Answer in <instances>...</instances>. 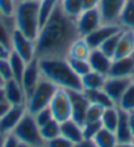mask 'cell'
<instances>
[{"label": "cell", "instance_id": "b9f144b4", "mask_svg": "<svg viewBox=\"0 0 134 147\" xmlns=\"http://www.w3.org/2000/svg\"><path fill=\"white\" fill-rule=\"evenodd\" d=\"M11 51H12V50L9 49L8 46L3 45V43L0 42V59H8Z\"/></svg>", "mask_w": 134, "mask_h": 147}, {"label": "cell", "instance_id": "836d02e7", "mask_svg": "<svg viewBox=\"0 0 134 147\" xmlns=\"http://www.w3.org/2000/svg\"><path fill=\"white\" fill-rule=\"evenodd\" d=\"M122 30H120L118 33H116L114 36H112L110 38H108L103 45L99 47L101 51L104 53L105 55H108L109 58H114V54H116V49H117V43H118V40H120V34H121Z\"/></svg>", "mask_w": 134, "mask_h": 147}, {"label": "cell", "instance_id": "ba28073f", "mask_svg": "<svg viewBox=\"0 0 134 147\" xmlns=\"http://www.w3.org/2000/svg\"><path fill=\"white\" fill-rule=\"evenodd\" d=\"M103 24V18L97 8L84 9L78 17L75 18L76 30L80 37H85L87 34L92 33Z\"/></svg>", "mask_w": 134, "mask_h": 147}, {"label": "cell", "instance_id": "ac0fdd59", "mask_svg": "<svg viewBox=\"0 0 134 147\" xmlns=\"http://www.w3.org/2000/svg\"><path fill=\"white\" fill-rule=\"evenodd\" d=\"M134 74V55L126 58L113 59L109 75L113 78H131Z\"/></svg>", "mask_w": 134, "mask_h": 147}, {"label": "cell", "instance_id": "7a4b0ae2", "mask_svg": "<svg viewBox=\"0 0 134 147\" xmlns=\"http://www.w3.org/2000/svg\"><path fill=\"white\" fill-rule=\"evenodd\" d=\"M41 74L53 84L67 91H82L80 78L72 71L66 58H43L38 59Z\"/></svg>", "mask_w": 134, "mask_h": 147}, {"label": "cell", "instance_id": "816d5d0a", "mask_svg": "<svg viewBox=\"0 0 134 147\" xmlns=\"http://www.w3.org/2000/svg\"><path fill=\"white\" fill-rule=\"evenodd\" d=\"M25 1H36V3H40L41 0H25Z\"/></svg>", "mask_w": 134, "mask_h": 147}, {"label": "cell", "instance_id": "60d3db41", "mask_svg": "<svg viewBox=\"0 0 134 147\" xmlns=\"http://www.w3.org/2000/svg\"><path fill=\"white\" fill-rule=\"evenodd\" d=\"M17 142H18V139L12 134V133H11V134H7L5 135V139H4L3 147H16Z\"/></svg>", "mask_w": 134, "mask_h": 147}, {"label": "cell", "instance_id": "d6986e66", "mask_svg": "<svg viewBox=\"0 0 134 147\" xmlns=\"http://www.w3.org/2000/svg\"><path fill=\"white\" fill-rule=\"evenodd\" d=\"M61 135L64 137L66 139H68V141H71L74 144L80 142L82 139H84L82 125L75 122L72 118L66 119V121L61 122Z\"/></svg>", "mask_w": 134, "mask_h": 147}, {"label": "cell", "instance_id": "4fadbf2b", "mask_svg": "<svg viewBox=\"0 0 134 147\" xmlns=\"http://www.w3.org/2000/svg\"><path fill=\"white\" fill-rule=\"evenodd\" d=\"M41 78H42V74H41L40 63H38V59L34 58L33 61L26 64V68H25L24 75H22L21 82H20L22 88H24L25 95H26V98L33 92V89L37 87Z\"/></svg>", "mask_w": 134, "mask_h": 147}, {"label": "cell", "instance_id": "6da1fadb", "mask_svg": "<svg viewBox=\"0 0 134 147\" xmlns=\"http://www.w3.org/2000/svg\"><path fill=\"white\" fill-rule=\"evenodd\" d=\"M78 37L80 36L76 30L75 20L64 15L58 4L50 18L41 26L34 41L36 58H67L71 43Z\"/></svg>", "mask_w": 134, "mask_h": 147}, {"label": "cell", "instance_id": "484cf974", "mask_svg": "<svg viewBox=\"0 0 134 147\" xmlns=\"http://www.w3.org/2000/svg\"><path fill=\"white\" fill-rule=\"evenodd\" d=\"M13 30H15L13 18H8L0 15V42L8 46L9 49H11V37Z\"/></svg>", "mask_w": 134, "mask_h": 147}, {"label": "cell", "instance_id": "ee69618b", "mask_svg": "<svg viewBox=\"0 0 134 147\" xmlns=\"http://www.w3.org/2000/svg\"><path fill=\"white\" fill-rule=\"evenodd\" d=\"M128 122H129V126H130L131 134L134 137V110L133 112H128Z\"/></svg>", "mask_w": 134, "mask_h": 147}, {"label": "cell", "instance_id": "f546056e", "mask_svg": "<svg viewBox=\"0 0 134 147\" xmlns=\"http://www.w3.org/2000/svg\"><path fill=\"white\" fill-rule=\"evenodd\" d=\"M59 5H61L62 11L64 12V15H67L70 18H74V20L84 11L82 0H61Z\"/></svg>", "mask_w": 134, "mask_h": 147}, {"label": "cell", "instance_id": "681fc988", "mask_svg": "<svg viewBox=\"0 0 134 147\" xmlns=\"http://www.w3.org/2000/svg\"><path fill=\"white\" fill-rule=\"evenodd\" d=\"M4 139H5V135H4V134H0V147H3Z\"/></svg>", "mask_w": 134, "mask_h": 147}, {"label": "cell", "instance_id": "603a6c76", "mask_svg": "<svg viewBox=\"0 0 134 147\" xmlns=\"http://www.w3.org/2000/svg\"><path fill=\"white\" fill-rule=\"evenodd\" d=\"M105 79H107V76H104V75H101V74L95 72V71L91 70L88 74H85L84 76L80 78L83 91H89V89H100V88H103Z\"/></svg>", "mask_w": 134, "mask_h": 147}, {"label": "cell", "instance_id": "9a60e30c", "mask_svg": "<svg viewBox=\"0 0 134 147\" xmlns=\"http://www.w3.org/2000/svg\"><path fill=\"white\" fill-rule=\"evenodd\" d=\"M4 95L9 105H25L26 95L24 92L21 83L15 79H9L4 83Z\"/></svg>", "mask_w": 134, "mask_h": 147}, {"label": "cell", "instance_id": "cb8c5ba5", "mask_svg": "<svg viewBox=\"0 0 134 147\" xmlns=\"http://www.w3.org/2000/svg\"><path fill=\"white\" fill-rule=\"evenodd\" d=\"M118 25L122 29L134 30V0H126L118 17Z\"/></svg>", "mask_w": 134, "mask_h": 147}, {"label": "cell", "instance_id": "30bf717a", "mask_svg": "<svg viewBox=\"0 0 134 147\" xmlns=\"http://www.w3.org/2000/svg\"><path fill=\"white\" fill-rule=\"evenodd\" d=\"M126 0H99L97 9L103 18V24H117Z\"/></svg>", "mask_w": 134, "mask_h": 147}, {"label": "cell", "instance_id": "4316f807", "mask_svg": "<svg viewBox=\"0 0 134 147\" xmlns=\"http://www.w3.org/2000/svg\"><path fill=\"white\" fill-rule=\"evenodd\" d=\"M93 142L96 147H117V144H118L114 133L105 127H101L100 131L95 135Z\"/></svg>", "mask_w": 134, "mask_h": 147}, {"label": "cell", "instance_id": "5b68a950", "mask_svg": "<svg viewBox=\"0 0 134 147\" xmlns=\"http://www.w3.org/2000/svg\"><path fill=\"white\" fill-rule=\"evenodd\" d=\"M12 134L20 142H24L30 147H43L45 144V141L42 139L40 133V126L37 125L33 114L28 112L20 119L17 126L13 129Z\"/></svg>", "mask_w": 134, "mask_h": 147}, {"label": "cell", "instance_id": "1f68e13d", "mask_svg": "<svg viewBox=\"0 0 134 147\" xmlns=\"http://www.w3.org/2000/svg\"><path fill=\"white\" fill-rule=\"evenodd\" d=\"M40 133L43 141H50L53 138H57L61 135V122H58L57 119L53 118L50 122H47L46 125H43L42 127H40Z\"/></svg>", "mask_w": 134, "mask_h": 147}, {"label": "cell", "instance_id": "7402d4cb", "mask_svg": "<svg viewBox=\"0 0 134 147\" xmlns=\"http://www.w3.org/2000/svg\"><path fill=\"white\" fill-rule=\"evenodd\" d=\"M118 119H120V108L117 105H113V107L104 109L103 117H101V125H103V127L114 133L117 125H118Z\"/></svg>", "mask_w": 134, "mask_h": 147}, {"label": "cell", "instance_id": "f6af8a7d", "mask_svg": "<svg viewBox=\"0 0 134 147\" xmlns=\"http://www.w3.org/2000/svg\"><path fill=\"white\" fill-rule=\"evenodd\" d=\"M11 108V105L7 102V101H4V102H0V118L4 116V114L8 112V109Z\"/></svg>", "mask_w": 134, "mask_h": 147}, {"label": "cell", "instance_id": "4dcf8cb0", "mask_svg": "<svg viewBox=\"0 0 134 147\" xmlns=\"http://www.w3.org/2000/svg\"><path fill=\"white\" fill-rule=\"evenodd\" d=\"M117 107L121 110H124V112H133L134 110V83H133V80H131L130 86L122 93Z\"/></svg>", "mask_w": 134, "mask_h": 147}, {"label": "cell", "instance_id": "7c38bea8", "mask_svg": "<svg viewBox=\"0 0 134 147\" xmlns=\"http://www.w3.org/2000/svg\"><path fill=\"white\" fill-rule=\"evenodd\" d=\"M25 113H26L25 105H11L8 112L0 118V134H11Z\"/></svg>", "mask_w": 134, "mask_h": 147}, {"label": "cell", "instance_id": "7dc6e473", "mask_svg": "<svg viewBox=\"0 0 134 147\" xmlns=\"http://www.w3.org/2000/svg\"><path fill=\"white\" fill-rule=\"evenodd\" d=\"M117 147H134V143L129 142V143H124V144H117Z\"/></svg>", "mask_w": 134, "mask_h": 147}, {"label": "cell", "instance_id": "2e32d148", "mask_svg": "<svg viewBox=\"0 0 134 147\" xmlns=\"http://www.w3.org/2000/svg\"><path fill=\"white\" fill-rule=\"evenodd\" d=\"M88 63L91 66V70L95 72H99L104 76L109 75L110 67H112L113 59L105 55L100 49H92L91 54L88 57Z\"/></svg>", "mask_w": 134, "mask_h": 147}, {"label": "cell", "instance_id": "74e56055", "mask_svg": "<svg viewBox=\"0 0 134 147\" xmlns=\"http://www.w3.org/2000/svg\"><path fill=\"white\" fill-rule=\"evenodd\" d=\"M34 116V119H36L37 125L40 126V127H42L43 125H46L47 122H50L54 117H53V113H51V109H50V107L47 108H43V109H41L40 112H37L36 114H33Z\"/></svg>", "mask_w": 134, "mask_h": 147}, {"label": "cell", "instance_id": "f1b7e54d", "mask_svg": "<svg viewBox=\"0 0 134 147\" xmlns=\"http://www.w3.org/2000/svg\"><path fill=\"white\" fill-rule=\"evenodd\" d=\"M58 4L59 0H41L40 1V4H38V20H40L41 26L50 18L55 8L58 7Z\"/></svg>", "mask_w": 134, "mask_h": 147}, {"label": "cell", "instance_id": "5bb4252c", "mask_svg": "<svg viewBox=\"0 0 134 147\" xmlns=\"http://www.w3.org/2000/svg\"><path fill=\"white\" fill-rule=\"evenodd\" d=\"M131 78H113L107 76L105 82H104L103 89L105 91L108 96L112 98L114 104H118L120 98H121L122 93L125 92V89L130 86Z\"/></svg>", "mask_w": 134, "mask_h": 147}, {"label": "cell", "instance_id": "f907efd6", "mask_svg": "<svg viewBox=\"0 0 134 147\" xmlns=\"http://www.w3.org/2000/svg\"><path fill=\"white\" fill-rule=\"evenodd\" d=\"M4 83H5V80H4L3 76L0 75V88H1V87H4Z\"/></svg>", "mask_w": 134, "mask_h": 147}, {"label": "cell", "instance_id": "44dd1931", "mask_svg": "<svg viewBox=\"0 0 134 147\" xmlns=\"http://www.w3.org/2000/svg\"><path fill=\"white\" fill-rule=\"evenodd\" d=\"M91 47L87 43L84 37H78L72 43H71L67 58H76V59H88L91 54Z\"/></svg>", "mask_w": 134, "mask_h": 147}, {"label": "cell", "instance_id": "ffe728a7", "mask_svg": "<svg viewBox=\"0 0 134 147\" xmlns=\"http://www.w3.org/2000/svg\"><path fill=\"white\" fill-rule=\"evenodd\" d=\"M114 135L117 138L118 144L129 143L133 141V134H131L130 126L128 122V112L120 109V119H118V125H117L116 130H114Z\"/></svg>", "mask_w": 134, "mask_h": 147}, {"label": "cell", "instance_id": "8d00e7d4", "mask_svg": "<svg viewBox=\"0 0 134 147\" xmlns=\"http://www.w3.org/2000/svg\"><path fill=\"white\" fill-rule=\"evenodd\" d=\"M17 3L18 0H0V15L8 18H13Z\"/></svg>", "mask_w": 134, "mask_h": 147}, {"label": "cell", "instance_id": "d6a6232c", "mask_svg": "<svg viewBox=\"0 0 134 147\" xmlns=\"http://www.w3.org/2000/svg\"><path fill=\"white\" fill-rule=\"evenodd\" d=\"M70 67L79 78L84 76L85 74L91 71V66L88 63V59H76V58H66Z\"/></svg>", "mask_w": 134, "mask_h": 147}, {"label": "cell", "instance_id": "3957f363", "mask_svg": "<svg viewBox=\"0 0 134 147\" xmlns=\"http://www.w3.org/2000/svg\"><path fill=\"white\" fill-rule=\"evenodd\" d=\"M38 4L40 3L36 1L18 0L15 16H13L15 29L20 30L33 41H36L41 29L40 20H38Z\"/></svg>", "mask_w": 134, "mask_h": 147}, {"label": "cell", "instance_id": "d4e9b609", "mask_svg": "<svg viewBox=\"0 0 134 147\" xmlns=\"http://www.w3.org/2000/svg\"><path fill=\"white\" fill-rule=\"evenodd\" d=\"M84 93H85V96H87V98L89 100L91 104H97V105H101V107H104V108H109V107L116 105L112 101V98L105 93V91H104L103 88L84 91Z\"/></svg>", "mask_w": 134, "mask_h": 147}, {"label": "cell", "instance_id": "e0dca14e", "mask_svg": "<svg viewBox=\"0 0 134 147\" xmlns=\"http://www.w3.org/2000/svg\"><path fill=\"white\" fill-rule=\"evenodd\" d=\"M134 55V30L130 29H122L120 34V40L117 43L116 54L113 59L126 58Z\"/></svg>", "mask_w": 134, "mask_h": 147}, {"label": "cell", "instance_id": "277c9868", "mask_svg": "<svg viewBox=\"0 0 134 147\" xmlns=\"http://www.w3.org/2000/svg\"><path fill=\"white\" fill-rule=\"evenodd\" d=\"M57 89H58V87L42 76L37 84V87L33 89V92L28 96L26 102H25L26 112L30 114H36L41 109L47 108Z\"/></svg>", "mask_w": 134, "mask_h": 147}, {"label": "cell", "instance_id": "8992f818", "mask_svg": "<svg viewBox=\"0 0 134 147\" xmlns=\"http://www.w3.org/2000/svg\"><path fill=\"white\" fill-rule=\"evenodd\" d=\"M11 50L18 54L26 63L36 58V42L29 37L22 34L20 30L15 29L11 37Z\"/></svg>", "mask_w": 134, "mask_h": 147}, {"label": "cell", "instance_id": "9c48e42d", "mask_svg": "<svg viewBox=\"0 0 134 147\" xmlns=\"http://www.w3.org/2000/svg\"><path fill=\"white\" fill-rule=\"evenodd\" d=\"M71 100V118L78 122L79 125H83L85 122V114L87 109L89 107V100L87 98L84 91H68Z\"/></svg>", "mask_w": 134, "mask_h": 147}, {"label": "cell", "instance_id": "db71d44e", "mask_svg": "<svg viewBox=\"0 0 134 147\" xmlns=\"http://www.w3.org/2000/svg\"><path fill=\"white\" fill-rule=\"evenodd\" d=\"M131 142H133V143H134V138H133V141H131Z\"/></svg>", "mask_w": 134, "mask_h": 147}, {"label": "cell", "instance_id": "7bdbcfd3", "mask_svg": "<svg viewBox=\"0 0 134 147\" xmlns=\"http://www.w3.org/2000/svg\"><path fill=\"white\" fill-rule=\"evenodd\" d=\"M74 147H96L93 139H82L80 142L74 144Z\"/></svg>", "mask_w": 134, "mask_h": 147}, {"label": "cell", "instance_id": "8fae6325", "mask_svg": "<svg viewBox=\"0 0 134 147\" xmlns=\"http://www.w3.org/2000/svg\"><path fill=\"white\" fill-rule=\"evenodd\" d=\"M120 30H122V28L117 24H101L97 29H95L92 33L87 34L84 38L91 49H99L108 38L118 33Z\"/></svg>", "mask_w": 134, "mask_h": 147}, {"label": "cell", "instance_id": "f5cc1de1", "mask_svg": "<svg viewBox=\"0 0 134 147\" xmlns=\"http://www.w3.org/2000/svg\"><path fill=\"white\" fill-rule=\"evenodd\" d=\"M131 80H133V83H134V74H133V76H131Z\"/></svg>", "mask_w": 134, "mask_h": 147}, {"label": "cell", "instance_id": "e575fe53", "mask_svg": "<svg viewBox=\"0 0 134 147\" xmlns=\"http://www.w3.org/2000/svg\"><path fill=\"white\" fill-rule=\"evenodd\" d=\"M104 109L105 108L97 104H89L85 114V121L88 122H101V117H103Z\"/></svg>", "mask_w": 134, "mask_h": 147}, {"label": "cell", "instance_id": "52a82bcc", "mask_svg": "<svg viewBox=\"0 0 134 147\" xmlns=\"http://www.w3.org/2000/svg\"><path fill=\"white\" fill-rule=\"evenodd\" d=\"M50 109L54 119H57L58 122H63L66 119L71 118V100L68 91L63 88H58L55 95L53 96L51 101H50Z\"/></svg>", "mask_w": 134, "mask_h": 147}, {"label": "cell", "instance_id": "bcb514c9", "mask_svg": "<svg viewBox=\"0 0 134 147\" xmlns=\"http://www.w3.org/2000/svg\"><path fill=\"white\" fill-rule=\"evenodd\" d=\"M4 101H7V100H5V95H4V89L1 87L0 88V102H4Z\"/></svg>", "mask_w": 134, "mask_h": 147}, {"label": "cell", "instance_id": "c3c4849f", "mask_svg": "<svg viewBox=\"0 0 134 147\" xmlns=\"http://www.w3.org/2000/svg\"><path fill=\"white\" fill-rule=\"evenodd\" d=\"M16 147H30V146H29V144H26V143H24V142H20V141H18L17 144H16Z\"/></svg>", "mask_w": 134, "mask_h": 147}, {"label": "cell", "instance_id": "d590c367", "mask_svg": "<svg viewBox=\"0 0 134 147\" xmlns=\"http://www.w3.org/2000/svg\"><path fill=\"white\" fill-rule=\"evenodd\" d=\"M101 127H103L101 122H88V121H85V122L82 125L84 139H93L95 135L100 131Z\"/></svg>", "mask_w": 134, "mask_h": 147}, {"label": "cell", "instance_id": "83f0119b", "mask_svg": "<svg viewBox=\"0 0 134 147\" xmlns=\"http://www.w3.org/2000/svg\"><path fill=\"white\" fill-rule=\"evenodd\" d=\"M8 61H9V64H11L13 79L17 80V82H21V78H22V75H24V71H25V68H26L28 63L18 54H16L15 51H11Z\"/></svg>", "mask_w": 134, "mask_h": 147}, {"label": "cell", "instance_id": "ab89813d", "mask_svg": "<svg viewBox=\"0 0 134 147\" xmlns=\"http://www.w3.org/2000/svg\"><path fill=\"white\" fill-rule=\"evenodd\" d=\"M0 75L3 76L5 82L9 79H13L12 70H11V64H9L8 59H0Z\"/></svg>", "mask_w": 134, "mask_h": 147}, {"label": "cell", "instance_id": "f35d334b", "mask_svg": "<svg viewBox=\"0 0 134 147\" xmlns=\"http://www.w3.org/2000/svg\"><path fill=\"white\" fill-rule=\"evenodd\" d=\"M43 147H74V143L64 137L59 135L57 138H53L50 141H46Z\"/></svg>", "mask_w": 134, "mask_h": 147}]
</instances>
